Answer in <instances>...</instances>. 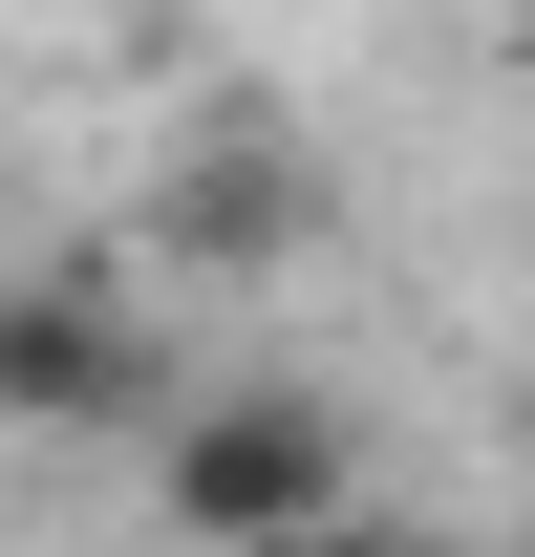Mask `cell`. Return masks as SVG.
Segmentation results:
<instances>
[{"instance_id":"cell-1","label":"cell","mask_w":535,"mask_h":557,"mask_svg":"<svg viewBox=\"0 0 535 557\" xmlns=\"http://www.w3.org/2000/svg\"><path fill=\"white\" fill-rule=\"evenodd\" d=\"M343 408L322 386H214V408H172V536L194 557H300V536H364L343 515Z\"/></svg>"},{"instance_id":"cell-2","label":"cell","mask_w":535,"mask_h":557,"mask_svg":"<svg viewBox=\"0 0 535 557\" xmlns=\"http://www.w3.org/2000/svg\"><path fill=\"white\" fill-rule=\"evenodd\" d=\"M129 386H150V344L108 278H0V429H108Z\"/></svg>"},{"instance_id":"cell-3","label":"cell","mask_w":535,"mask_h":557,"mask_svg":"<svg viewBox=\"0 0 535 557\" xmlns=\"http://www.w3.org/2000/svg\"><path fill=\"white\" fill-rule=\"evenodd\" d=\"M172 236H194V258H278V236H300V172H278V150H194V172H172Z\"/></svg>"},{"instance_id":"cell-4","label":"cell","mask_w":535,"mask_h":557,"mask_svg":"<svg viewBox=\"0 0 535 557\" xmlns=\"http://www.w3.org/2000/svg\"><path fill=\"white\" fill-rule=\"evenodd\" d=\"M364 557H450V536H364Z\"/></svg>"},{"instance_id":"cell-5","label":"cell","mask_w":535,"mask_h":557,"mask_svg":"<svg viewBox=\"0 0 535 557\" xmlns=\"http://www.w3.org/2000/svg\"><path fill=\"white\" fill-rule=\"evenodd\" d=\"M300 557H364V536H300Z\"/></svg>"}]
</instances>
